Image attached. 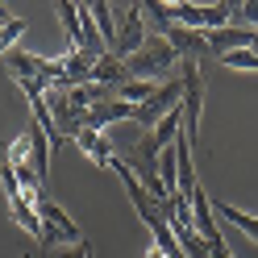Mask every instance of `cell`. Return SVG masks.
<instances>
[{"label": "cell", "mask_w": 258, "mask_h": 258, "mask_svg": "<svg viewBox=\"0 0 258 258\" xmlns=\"http://www.w3.org/2000/svg\"><path fill=\"white\" fill-rule=\"evenodd\" d=\"M154 13L183 29H196V34H213V29L233 25V5H154Z\"/></svg>", "instance_id": "6da1fadb"}, {"label": "cell", "mask_w": 258, "mask_h": 258, "mask_svg": "<svg viewBox=\"0 0 258 258\" xmlns=\"http://www.w3.org/2000/svg\"><path fill=\"white\" fill-rule=\"evenodd\" d=\"M175 62H179V50L158 38V42H146L138 54H129L125 71H129V79H150V84H158V75H163L167 67H175Z\"/></svg>", "instance_id": "7a4b0ae2"}, {"label": "cell", "mask_w": 258, "mask_h": 258, "mask_svg": "<svg viewBox=\"0 0 258 258\" xmlns=\"http://www.w3.org/2000/svg\"><path fill=\"white\" fill-rule=\"evenodd\" d=\"M112 21H117V46L108 54H117L125 62L129 54H138L146 46V13H142V5H121L112 9Z\"/></svg>", "instance_id": "3957f363"}, {"label": "cell", "mask_w": 258, "mask_h": 258, "mask_svg": "<svg viewBox=\"0 0 258 258\" xmlns=\"http://www.w3.org/2000/svg\"><path fill=\"white\" fill-rule=\"evenodd\" d=\"M34 213L42 217V229H46V246H62V241H71V246H79L84 241V229L62 213V208L46 196V191H38L34 196Z\"/></svg>", "instance_id": "277c9868"}, {"label": "cell", "mask_w": 258, "mask_h": 258, "mask_svg": "<svg viewBox=\"0 0 258 258\" xmlns=\"http://www.w3.org/2000/svg\"><path fill=\"white\" fill-rule=\"evenodd\" d=\"M21 134H25V146H29V167H34L38 183H46V175H50V138H46V129L38 121H29Z\"/></svg>", "instance_id": "5b68a950"}, {"label": "cell", "mask_w": 258, "mask_h": 258, "mask_svg": "<svg viewBox=\"0 0 258 258\" xmlns=\"http://www.w3.org/2000/svg\"><path fill=\"white\" fill-rule=\"evenodd\" d=\"M213 200V196H208ZM213 217H221L225 225H237L241 233H246L254 246H258V217H250V213H241V208H233V204H225V200H213Z\"/></svg>", "instance_id": "8992f818"}, {"label": "cell", "mask_w": 258, "mask_h": 258, "mask_svg": "<svg viewBox=\"0 0 258 258\" xmlns=\"http://www.w3.org/2000/svg\"><path fill=\"white\" fill-rule=\"evenodd\" d=\"M75 142H79V150H84L96 167H108V163H112V142H108L104 134H96V129H84Z\"/></svg>", "instance_id": "52a82bcc"}, {"label": "cell", "mask_w": 258, "mask_h": 258, "mask_svg": "<svg viewBox=\"0 0 258 258\" xmlns=\"http://www.w3.org/2000/svg\"><path fill=\"white\" fill-rule=\"evenodd\" d=\"M92 17H96V34H100L104 50H112V46H117V21H112V5L96 0V5H92Z\"/></svg>", "instance_id": "ba28073f"}, {"label": "cell", "mask_w": 258, "mask_h": 258, "mask_svg": "<svg viewBox=\"0 0 258 258\" xmlns=\"http://www.w3.org/2000/svg\"><path fill=\"white\" fill-rule=\"evenodd\" d=\"M158 92V84H150V79H125V84L117 88V100H125V104H146L150 96Z\"/></svg>", "instance_id": "9c48e42d"}, {"label": "cell", "mask_w": 258, "mask_h": 258, "mask_svg": "<svg viewBox=\"0 0 258 258\" xmlns=\"http://www.w3.org/2000/svg\"><path fill=\"white\" fill-rule=\"evenodd\" d=\"M54 13H58V21L67 25V34H71V50H84V29H79V5L62 0V5H54Z\"/></svg>", "instance_id": "30bf717a"}, {"label": "cell", "mask_w": 258, "mask_h": 258, "mask_svg": "<svg viewBox=\"0 0 258 258\" xmlns=\"http://www.w3.org/2000/svg\"><path fill=\"white\" fill-rule=\"evenodd\" d=\"M225 67H233V71H258V54L254 50H229V54H221Z\"/></svg>", "instance_id": "8fae6325"}, {"label": "cell", "mask_w": 258, "mask_h": 258, "mask_svg": "<svg viewBox=\"0 0 258 258\" xmlns=\"http://www.w3.org/2000/svg\"><path fill=\"white\" fill-rule=\"evenodd\" d=\"M21 34H25V21H21V17H13L9 25H0V54H5V50H9V46L17 42Z\"/></svg>", "instance_id": "7c38bea8"}, {"label": "cell", "mask_w": 258, "mask_h": 258, "mask_svg": "<svg viewBox=\"0 0 258 258\" xmlns=\"http://www.w3.org/2000/svg\"><path fill=\"white\" fill-rule=\"evenodd\" d=\"M58 258H92V246H88V241H79V246H71V250H62Z\"/></svg>", "instance_id": "4fadbf2b"}, {"label": "cell", "mask_w": 258, "mask_h": 258, "mask_svg": "<svg viewBox=\"0 0 258 258\" xmlns=\"http://www.w3.org/2000/svg\"><path fill=\"white\" fill-rule=\"evenodd\" d=\"M9 21H13V13H9L5 5H0V25H9Z\"/></svg>", "instance_id": "5bb4252c"}, {"label": "cell", "mask_w": 258, "mask_h": 258, "mask_svg": "<svg viewBox=\"0 0 258 258\" xmlns=\"http://www.w3.org/2000/svg\"><path fill=\"white\" fill-rule=\"evenodd\" d=\"M21 258H29V254H21Z\"/></svg>", "instance_id": "9a60e30c"}]
</instances>
